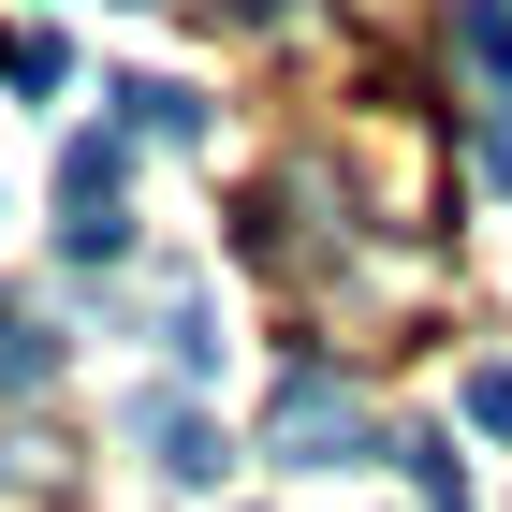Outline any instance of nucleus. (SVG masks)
I'll list each match as a JSON object with an SVG mask.
<instances>
[{"label":"nucleus","instance_id":"nucleus-3","mask_svg":"<svg viewBox=\"0 0 512 512\" xmlns=\"http://www.w3.org/2000/svg\"><path fill=\"white\" fill-rule=\"evenodd\" d=\"M147 454H161V483H220L235 469V439H220L205 395H147Z\"/></svg>","mask_w":512,"mask_h":512},{"label":"nucleus","instance_id":"nucleus-6","mask_svg":"<svg viewBox=\"0 0 512 512\" xmlns=\"http://www.w3.org/2000/svg\"><path fill=\"white\" fill-rule=\"evenodd\" d=\"M395 469H410V498H425V512H469V469H454V439H439V425L395 439Z\"/></svg>","mask_w":512,"mask_h":512},{"label":"nucleus","instance_id":"nucleus-5","mask_svg":"<svg viewBox=\"0 0 512 512\" xmlns=\"http://www.w3.org/2000/svg\"><path fill=\"white\" fill-rule=\"evenodd\" d=\"M454 59L483 74V103H512V0H454Z\"/></svg>","mask_w":512,"mask_h":512},{"label":"nucleus","instance_id":"nucleus-1","mask_svg":"<svg viewBox=\"0 0 512 512\" xmlns=\"http://www.w3.org/2000/svg\"><path fill=\"white\" fill-rule=\"evenodd\" d=\"M59 249H74V264H118L132 249V132L118 118L59 147Z\"/></svg>","mask_w":512,"mask_h":512},{"label":"nucleus","instance_id":"nucleus-2","mask_svg":"<svg viewBox=\"0 0 512 512\" xmlns=\"http://www.w3.org/2000/svg\"><path fill=\"white\" fill-rule=\"evenodd\" d=\"M264 454H278V469H366L381 439H366V410H352V381H337V366H293V381H278Z\"/></svg>","mask_w":512,"mask_h":512},{"label":"nucleus","instance_id":"nucleus-7","mask_svg":"<svg viewBox=\"0 0 512 512\" xmlns=\"http://www.w3.org/2000/svg\"><path fill=\"white\" fill-rule=\"evenodd\" d=\"M161 352H176V366H220V322H205V293H176V308H161Z\"/></svg>","mask_w":512,"mask_h":512},{"label":"nucleus","instance_id":"nucleus-4","mask_svg":"<svg viewBox=\"0 0 512 512\" xmlns=\"http://www.w3.org/2000/svg\"><path fill=\"white\" fill-rule=\"evenodd\" d=\"M103 103H118V132H161V147H191V132H205V103H191L176 74H132V88H103Z\"/></svg>","mask_w":512,"mask_h":512},{"label":"nucleus","instance_id":"nucleus-9","mask_svg":"<svg viewBox=\"0 0 512 512\" xmlns=\"http://www.w3.org/2000/svg\"><path fill=\"white\" fill-rule=\"evenodd\" d=\"M469 161H483V176H512V103H483V132H469Z\"/></svg>","mask_w":512,"mask_h":512},{"label":"nucleus","instance_id":"nucleus-8","mask_svg":"<svg viewBox=\"0 0 512 512\" xmlns=\"http://www.w3.org/2000/svg\"><path fill=\"white\" fill-rule=\"evenodd\" d=\"M454 410H469L483 439H512V366H469V381H454Z\"/></svg>","mask_w":512,"mask_h":512}]
</instances>
